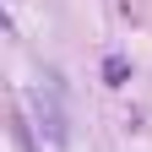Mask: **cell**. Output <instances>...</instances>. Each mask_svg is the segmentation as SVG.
Instances as JSON below:
<instances>
[{
	"label": "cell",
	"instance_id": "1",
	"mask_svg": "<svg viewBox=\"0 0 152 152\" xmlns=\"http://www.w3.org/2000/svg\"><path fill=\"white\" fill-rule=\"evenodd\" d=\"M33 109L44 114V125H49V141H65V125H60V114H54V103H44V92H33Z\"/></svg>",
	"mask_w": 152,
	"mask_h": 152
},
{
	"label": "cell",
	"instance_id": "2",
	"mask_svg": "<svg viewBox=\"0 0 152 152\" xmlns=\"http://www.w3.org/2000/svg\"><path fill=\"white\" fill-rule=\"evenodd\" d=\"M103 82L109 87H125L130 82V60H125V54H109V60H103Z\"/></svg>",
	"mask_w": 152,
	"mask_h": 152
}]
</instances>
